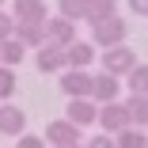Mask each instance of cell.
<instances>
[{
  "label": "cell",
  "instance_id": "24",
  "mask_svg": "<svg viewBox=\"0 0 148 148\" xmlns=\"http://www.w3.org/2000/svg\"><path fill=\"white\" fill-rule=\"evenodd\" d=\"M129 12L133 15H148V0H129Z\"/></svg>",
  "mask_w": 148,
  "mask_h": 148
},
{
  "label": "cell",
  "instance_id": "20",
  "mask_svg": "<svg viewBox=\"0 0 148 148\" xmlns=\"http://www.w3.org/2000/svg\"><path fill=\"white\" fill-rule=\"evenodd\" d=\"M15 87H19V80H15V72H12L8 65H0V103H8V99L15 95Z\"/></svg>",
  "mask_w": 148,
  "mask_h": 148
},
{
  "label": "cell",
  "instance_id": "23",
  "mask_svg": "<svg viewBox=\"0 0 148 148\" xmlns=\"http://www.w3.org/2000/svg\"><path fill=\"white\" fill-rule=\"evenodd\" d=\"M15 148H46V137H34V133H23L15 140Z\"/></svg>",
  "mask_w": 148,
  "mask_h": 148
},
{
  "label": "cell",
  "instance_id": "2",
  "mask_svg": "<svg viewBox=\"0 0 148 148\" xmlns=\"http://www.w3.org/2000/svg\"><path fill=\"white\" fill-rule=\"evenodd\" d=\"M137 65H140V61H137V49H129L125 42H122V46L103 49V72H114V76H122V80H125Z\"/></svg>",
  "mask_w": 148,
  "mask_h": 148
},
{
  "label": "cell",
  "instance_id": "26",
  "mask_svg": "<svg viewBox=\"0 0 148 148\" xmlns=\"http://www.w3.org/2000/svg\"><path fill=\"white\" fill-rule=\"evenodd\" d=\"M4 4H8V0H0V8H4Z\"/></svg>",
  "mask_w": 148,
  "mask_h": 148
},
{
  "label": "cell",
  "instance_id": "7",
  "mask_svg": "<svg viewBox=\"0 0 148 148\" xmlns=\"http://www.w3.org/2000/svg\"><path fill=\"white\" fill-rule=\"evenodd\" d=\"M27 129V110L15 103H0V133L4 137H23Z\"/></svg>",
  "mask_w": 148,
  "mask_h": 148
},
{
  "label": "cell",
  "instance_id": "6",
  "mask_svg": "<svg viewBox=\"0 0 148 148\" xmlns=\"http://www.w3.org/2000/svg\"><path fill=\"white\" fill-rule=\"evenodd\" d=\"M65 118L72 125H91V122H99V103L95 99H69V106H65Z\"/></svg>",
  "mask_w": 148,
  "mask_h": 148
},
{
  "label": "cell",
  "instance_id": "14",
  "mask_svg": "<svg viewBox=\"0 0 148 148\" xmlns=\"http://www.w3.org/2000/svg\"><path fill=\"white\" fill-rule=\"evenodd\" d=\"M27 57V46L19 42V38H4L0 42V65H8V69H15L19 61Z\"/></svg>",
  "mask_w": 148,
  "mask_h": 148
},
{
  "label": "cell",
  "instance_id": "13",
  "mask_svg": "<svg viewBox=\"0 0 148 148\" xmlns=\"http://www.w3.org/2000/svg\"><path fill=\"white\" fill-rule=\"evenodd\" d=\"M15 38H19L27 49H38V46H46V42H49L46 23H23V19H19V27H15Z\"/></svg>",
  "mask_w": 148,
  "mask_h": 148
},
{
  "label": "cell",
  "instance_id": "12",
  "mask_svg": "<svg viewBox=\"0 0 148 148\" xmlns=\"http://www.w3.org/2000/svg\"><path fill=\"white\" fill-rule=\"evenodd\" d=\"M91 46L95 42H72V46H65V69H91V61H95Z\"/></svg>",
  "mask_w": 148,
  "mask_h": 148
},
{
  "label": "cell",
  "instance_id": "10",
  "mask_svg": "<svg viewBox=\"0 0 148 148\" xmlns=\"http://www.w3.org/2000/svg\"><path fill=\"white\" fill-rule=\"evenodd\" d=\"M12 15L23 19V23H46L49 19V8H46V0H15Z\"/></svg>",
  "mask_w": 148,
  "mask_h": 148
},
{
  "label": "cell",
  "instance_id": "22",
  "mask_svg": "<svg viewBox=\"0 0 148 148\" xmlns=\"http://www.w3.org/2000/svg\"><path fill=\"white\" fill-rule=\"evenodd\" d=\"M84 148H118V140H114V133H99V137H91Z\"/></svg>",
  "mask_w": 148,
  "mask_h": 148
},
{
  "label": "cell",
  "instance_id": "21",
  "mask_svg": "<svg viewBox=\"0 0 148 148\" xmlns=\"http://www.w3.org/2000/svg\"><path fill=\"white\" fill-rule=\"evenodd\" d=\"M15 27H19V19L0 8V42H4V38H15Z\"/></svg>",
  "mask_w": 148,
  "mask_h": 148
},
{
  "label": "cell",
  "instance_id": "18",
  "mask_svg": "<svg viewBox=\"0 0 148 148\" xmlns=\"http://www.w3.org/2000/svg\"><path fill=\"white\" fill-rule=\"evenodd\" d=\"M125 87H129V95H148V65H137L125 76Z\"/></svg>",
  "mask_w": 148,
  "mask_h": 148
},
{
  "label": "cell",
  "instance_id": "17",
  "mask_svg": "<svg viewBox=\"0 0 148 148\" xmlns=\"http://www.w3.org/2000/svg\"><path fill=\"white\" fill-rule=\"evenodd\" d=\"M114 140H118V148H148V137L140 125H125L122 133H114Z\"/></svg>",
  "mask_w": 148,
  "mask_h": 148
},
{
  "label": "cell",
  "instance_id": "16",
  "mask_svg": "<svg viewBox=\"0 0 148 148\" xmlns=\"http://www.w3.org/2000/svg\"><path fill=\"white\" fill-rule=\"evenodd\" d=\"M110 15H118V0H87V12H84L87 23H99V19H110Z\"/></svg>",
  "mask_w": 148,
  "mask_h": 148
},
{
  "label": "cell",
  "instance_id": "5",
  "mask_svg": "<svg viewBox=\"0 0 148 148\" xmlns=\"http://www.w3.org/2000/svg\"><path fill=\"white\" fill-rule=\"evenodd\" d=\"M46 140L53 148H65V144H80L84 137H80V125H72L69 118H57V122L46 125Z\"/></svg>",
  "mask_w": 148,
  "mask_h": 148
},
{
  "label": "cell",
  "instance_id": "19",
  "mask_svg": "<svg viewBox=\"0 0 148 148\" xmlns=\"http://www.w3.org/2000/svg\"><path fill=\"white\" fill-rule=\"evenodd\" d=\"M84 12H87V0H57V15H65V19H84Z\"/></svg>",
  "mask_w": 148,
  "mask_h": 148
},
{
  "label": "cell",
  "instance_id": "9",
  "mask_svg": "<svg viewBox=\"0 0 148 148\" xmlns=\"http://www.w3.org/2000/svg\"><path fill=\"white\" fill-rule=\"evenodd\" d=\"M118 91H122V80L114 72H95V87H91V99L103 106V103H114Z\"/></svg>",
  "mask_w": 148,
  "mask_h": 148
},
{
  "label": "cell",
  "instance_id": "4",
  "mask_svg": "<svg viewBox=\"0 0 148 148\" xmlns=\"http://www.w3.org/2000/svg\"><path fill=\"white\" fill-rule=\"evenodd\" d=\"M99 125H103V133H122L125 125H129V110H125V103H103L99 106Z\"/></svg>",
  "mask_w": 148,
  "mask_h": 148
},
{
  "label": "cell",
  "instance_id": "15",
  "mask_svg": "<svg viewBox=\"0 0 148 148\" xmlns=\"http://www.w3.org/2000/svg\"><path fill=\"white\" fill-rule=\"evenodd\" d=\"M125 110H129V125H148V95H129L125 99Z\"/></svg>",
  "mask_w": 148,
  "mask_h": 148
},
{
  "label": "cell",
  "instance_id": "25",
  "mask_svg": "<svg viewBox=\"0 0 148 148\" xmlns=\"http://www.w3.org/2000/svg\"><path fill=\"white\" fill-rule=\"evenodd\" d=\"M65 148H84V144H65Z\"/></svg>",
  "mask_w": 148,
  "mask_h": 148
},
{
  "label": "cell",
  "instance_id": "1",
  "mask_svg": "<svg viewBox=\"0 0 148 148\" xmlns=\"http://www.w3.org/2000/svg\"><path fill=\"white\" fill-rule=\"evenodd\" d=\"M125 34H129V23H125V19H118V15H110V19H99V23H91V42H95L99 49L122 46V42H125Z\"/></svg>",
  "mask_w": 148,
  "mask_h": 148
},
{
  "label": "cell",
  "instance_id": "8",
  "mask_svg": "<svg viewBox=\"0 0 148 148\" xmlns=\"http://www.w3.org/2000/svg\"><path fill=\"white\" fill-rule=\"evenodd\" d=\"M34 65L38 72H61L65 69V46H57V42H46L34 49Z\"/></svg>",
  "mask_w": 148,
  "mask_h": 148
},
{
  "label": "cell",
  "instance_id": "3",
  "mask_svg": "<svg viewBox=\"0 0 148 148\" xmlns=\"http://www.w3.org/2000/svg\"><path fill=\"white\" fill-rule=\"evenodd\" d=\"M95 72L91 69H61V91L69 99H91Z\"/></svg>",
  "mask_w": 148,
  "mask_h": 148
},
{
  "label": "cell",
  "instance_id": "11",
  "mask_svg": "<svg viewBox=\"0 0 148 148\" xmlns=\"http://www.w3.org/2000/svg\"><path fill=\"white\" fill-rule=\"evenodd\" d=\"M46 34H49V42H57V46H72V42H76V23L65 19V15L46 19Z\"/></svg>",
  "mask_w": 148,
  "mask_h": 148
}]
</instances>
